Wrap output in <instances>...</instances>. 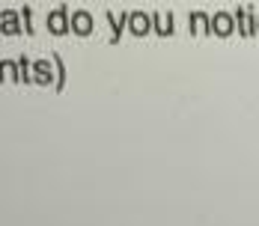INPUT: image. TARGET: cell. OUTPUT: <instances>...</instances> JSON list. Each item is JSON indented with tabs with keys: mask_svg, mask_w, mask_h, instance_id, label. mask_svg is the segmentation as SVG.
I'll return each mask as SVG.
<instances>
[{
	"mask_svg": "<svg viewBox=\"0 0 259 226\" xmlns=\"http://www.w3.org/2000/svg\"><path fill=\"white\" fill-rule=\"evenodd\" d=\"M69 27H72V21L66 18V12H63V9H54L51 15H48V30H51L54 36H63Z\"/></svg>",
	"mask_w": 259,
	"mask_h": 226,
	"instance_id": "1",
	"label": "cell"
},
{
	"mask_svg": "<svg viewBox=\"0 0 259 226\" xmlns=\"http://www.w3.org/2000/svg\"><path fill=\"white\" fill-rule=\"evenodd\" d=\"M128 24H131V33H137V36H146V33H149V18H146L143 12L131 15V18H128Z\"/></svg>",
	"mask_w": 259,
	"mask_h": 226,
	"instance_id": "4",
	"label": "cell"
},
{
	"mask_svg": "<svg viewBox=\"0 0 259 226\" xmlns=\"http://www.w3.org/2000/svg\"><path fill=\"white\" fill-rule=\"evenodd\" d=\"M211 30H214L218 36H230V33H233V15H230V12H218V15L211 18Z\"/></svg>",
	"mask_w": 259,
	"mask_h": 226,
	"instance_id": "3",
	"label": "cell"
},
{
	"mask_svg": "<svg viewBox=\"0 0 259 226\" xmlns=\"http://www.w3.org/2000/svg\"><path fill=\"white\" fill-rule=\"evenodd\" d=\"M72 30H75L78 36H90V33H93V18H90V12L78 9V12L72 15Z\"/></svg>",
	"mask_w": 259,
	"mask_h": 226,
	"instance_id": "2",
	"label": "cell"
}]
</instances>
